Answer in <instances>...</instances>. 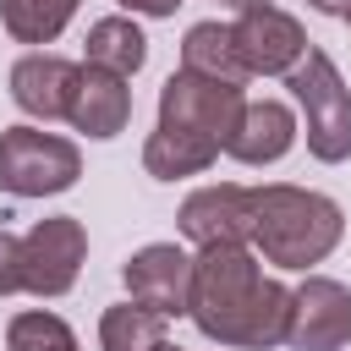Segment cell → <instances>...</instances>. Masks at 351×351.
Masks as SVG:
<instances>
[{"label":"cell","instance_id":"cell-23","mask_svg":"<svg viewBox=\"0 0 351 351\" xmlns=\"http://www.w3.org/2000/svg\"><path fill=\"white\" fill-rule=\"evenodd\" d=\"M214 5H230V11H247V5H258V0H214Z\"/></svg>","mask_w":351,"mask_h":351},{"label":"cell","instance_id":"cell-12","mask_svg":"<svg viewBox=\"0 0 351 351\" xmlns=\"http://www.w3.org/2000/svg\"><path fill=\"white\" fill-rule=\"evenodd\" d=\"M296 110L285 104V99H247V110H241V126L230 132V143H225V154L236 159V165H252V170H263V165H280L291 148H296Z\"/></svg>","mask_w":351,"mask_h":351},{"label":"cell","instance_id":"cell-6","mask_svg":"<svg viewBox=\"0 0 351 351\" xmlns=\"http://www.w3.org/2000/svg\"><path fill=\"white\" fill-rule=\"evenodd\" d=\"M88 263V230L71 214H49L22 236V291L27 296H66Z\"/></svg>","mask_w":351,"mask_h":351},{"label":"cell","instance_id":"cell-20","mask_svg":"<svg viewBox=\"0 0 351 351\" xmlns=\"http://www.w3.org/2000/svg\"><path fill=\"white\" fill-rule=\"evenodd\" d=\"M22 291V236L0 230V296Z\"/></svg>","mask_w":351,"mask_h":351},{"label":"cell","instance_id":"cell-11","mask_svg":"<svg viewBox=\"0 0 351 351\" xmlns=\"http://www.w3.org/2000/svg\"><path fill=\"white\" fill-rule=\"evenodd\" d=\"M176 225H181V236H186L192 247L247 241V236H252V225H247V186L219 181V186H197V192H186ZM247 247H252V241H247Z\"/></svg>","mask_w":351,"mask_h":351},{"label":"cell","instance_id":"cell-4","mask_svg":"<svg viewBox=\"0 0 351 351\" xmlns=\"http://www.w3.org/2000/svg\"><path fill=\"white\" fill-rule=\"evenodd\" d=\"M82 154L71 137L44 126H5L0 132V186L11 197H55L77 186Z\"/></svg>","mask_w":351,"mask_h":351},{"label":"cell","instance_id":"cell-1","mask_svg":"<svg viewBox=\"0 0 351 351\" xmlns=\"http://www.w3.org/2000/svg\"><path fill=\"white\" fill-rule=\"evenodd\" d=\"M186 318L214 346L274 351V346H285V329H291V285L263 274V263L247 241L197 247Z\"/></svg>","mask_w":351,"mask_h":351},{"label":"cell","instance_id":"cell-5","mask_svg":"<svg viewBox=\"0 0 351 351\" xmlns=\"http://www.w3.org/2000/svg\"><path fill=\"white\" fill-rule=\"evenodd\" d=\"M241 110H247L241 82L203 77V71H186V66L170 71L165 88H159V126H181V132L214 137L219 148H225L230 132L241 126Z\"/></svg>","mask_w":351,"mask_h":351},{"label":"cell","instance_id":"cell-13","mask_svg":"<svg viewBox=\"0 0 351 351\" xmlns=\"http://www.w3.org/2000/svg\"><path fill=\"white\" fill-rule=\"evenodd\" d=\"M66 121H71L82 137H99V143H104V137H121L126 121H132V88H126V77H115V71L82 60Z\"/></svg>","mask_w":351,"mask_h":351},{"label":"cell","instance_id":"cell-24","mask_svg":"<svg viewBox=\"0 0 351 351\" xmlns=\"http://www.w3.org/2000/svg\"><path fill=\"white\" fill-rule=\"evenodd\" d=\"M154 351H181V346H170V340H165V346H154Z\"/></svg>","mask_w":351,"mask_h":351},{"label":"cell","instance_id":"cell-14","mask_svg":"<svg viewBox=\"0 0 351 351\" xmlns=\"http://www.w3.org/2000/svg\"><path fill=\"white\" fill-rule=\"evenodd\" d=\"M225 148L214 137H197V132H181V126H154L148 143H143V170L154 181H186V176H203Z\"/></svg>","mask_w":351,"mask_h":351},{"label":"cell","instance_id":"cell-3","mask_svg":"<svg viewBox=\"0 0 351 351\" xmlns=\"http://www.w3.org/2000/svg\"><path fill=\"white\" fill-rule=\"evenodd\" d=\"M302 121H307V154L318 165H346L351 159V88L340 77V66L313 44L302 55V66L285 77Z\"/></svg>","mask_w":351,"mask_h":351},{"label":"cell","instance_id":"cell-15","mask_svg":"<svg viewBox=\"0 0 351 351\" xmlns=\"http://www.w3.org/2000/svg\"><path fill=\"white\" fill-rule=\"evenodd\" d=\"M82 44H88V66H104L115 77H137L148 60V38L132 16H99Z\"/></svg>","mask_w":351,"mask_h":351},{"label":"cell","instance_id":"cell-10","mask_svg":"<svg viewBox=\"0 0 351 351\" xmlns=\"http://www.w3.org/2000/svg\"><path fill=\"white\" fill-rule=\"evenodd\" d=\"M77 60L66 55H49V49H33L11 66V104L33 121H66L71 110V88H77Z\"/></svg>","mask_w":351,"mask_h":351},{"label":"cell","instance_id":"cell-18","mask_svg":"<svg viewBox=\"0 0 351 351\" xmlns=\"http://www.w3.org/2000/svg\"><path fill=\"white\" fill-rule=\"evenodd\" d=\"M165 324H170V318H159V313H148V307H137V302L126 296V302L104 307V318H99V346H104V351H154V346H165Z\"/></svg>","mask_w":351,"mask_h":351},{"label":"cell","instance_id":"cell-2","mask_svg":"<svg viewBox=\"0 0 351 351\" xmlns=\"http://www.w3.org/2000/svg\"><path fill=\"white\" fill-rule=\"evenodd\" d=\"M247 225H252V252L274 269H313L324 263L340 236H346V208L313 186L269 181L247 186Z\"/></svg>","mask_w":351,"mask_h":351},{"label":"cell","instance_id":"cell-9","mask_svg":"<svg viewBox=\"0 0 351 351\" xmlns=\"http://www.w3.org/2000/svg\"><path fill=\"white\" fill-rule=\"evenodd\" d=\"M121 280H126V296L159 318H186V307H192V252L176 241L137 247L126 258Z\"/></svg>","mask_w":351,"mask_h":351},{"label":"cell","instance_id":"cell-19","mask_svg":"<svg viewBox=\"0 0 351 351\" xmlns=\"http://www.w3.org/2000/svg\"><path fill=\"white\" fill-rule=\"evenodd\" d=\"M5 351H82V346H77V335L60 313L33 307V313H16L5 324Z\"/></svg>","mask_w":351,"mask_h":351},{"label":"cell","instance_id":"cell-17","mask_svg":"<svg viewBox=\"0 0 351 351\" xmlns=\"http://www.w3.org/2000/svg\"><path fill=\"white\" fill-rule=\"evenodd\" d=\"M82 0H0V22L16 44H55Z\"/></svg>","mask_w":351,"mask_h":351},{"label":"cell","instance_id":"cell-21","mask_svg":"<svg viewBox=\"0 0 351 351\" xmlns=\"http://www.w3.org/2000/svg\"><path fill=\"white\" fill-rule=\"evenodd\" d=\"M132 16H176V5L181 0H121Z\"/></svg>","mask_w":351,"mask_h":351},{"label":"cell","instance_id":"cell-7","mask_svg":"<svg viewBox=\"0 0 351 351\" xmlns=\"http://www.w3.org/2000/svg\"><path fill=\"white\" fill-rule=\"evenodd\" d=\"M230 38H236V55H241L247 77H291L302 66V55L313 49L302 22L291 11H280L274 0H258V5L236 11Z\"/></svg>","mask_w":351,"mask_h":351},{"label":"cell","instance_id":"cell-16","mask_svg":"<svg viewBox=\"0 0 351 351\" xmlns=\"http://www.w3.org/2000/svg\"><path fill=\"white\" fill-rule=\"evenodd\" d=\"M181 66L203 71V77H225V82H247V66L236 55L230 22H192L181 38Z\"/></svg>","mask_w":351,"mask_h":351},{"label":"cell","instance_id":"cell-25","mask_svg":"<svg viewBox=\"0 0 351 351\" xmlns=\"http://www.w3.org/2000/svg\"><path fill=\"white\" fill-rule=\"evenodd\" d=\"M346 22H351V5H346Z\"/></svg>","mask_w":351,"mask_h":351},{"label":"cell","instance_id":"cell-22","mask_svg":"<svg viewBox=\"0 0 351 351\" xmlns=\"http://www.w3.org/2000/svg\"><path fill=\"white\" fill-rule=\"evenodd\" d=\"M307 5H313V11H324V16H346V5H351V0H307Z\"/></svg>","mask_w":351,"mask_h":351},{"label":"cell","instance_id":"cell-8","mask_svg":"<svg viewBox=\"0 0 351 351\" xmlns=\"http://www.w3.org/2000/svg\"><path fill=\"white\" fill-rule=\"evenodd\" d=\"M291 351H346L351 346V285L329 274H307L291 291Z\"/></svg>","mask_w":351,"mask_h":351}]
</instances>
